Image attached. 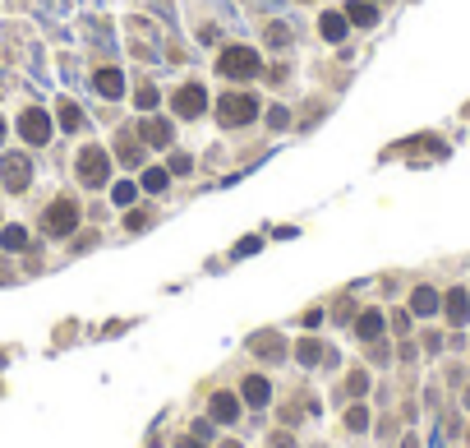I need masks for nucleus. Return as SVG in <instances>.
<instances>
[{
  "instance_id": "obj_15",
  "label": "nucleus",
  "mask_w": 470,
  "mask_h": 448,
  "mask_svg": "<svg viewBox=\"0 0 470 448\" xmlns=\"http://www.w3.org/2000/svg\"><path fill=\"white\" fill-rule=\"evenodd\" d=\"M61 125L65 130H78V125H83V111H78L74 102H61Z\"/></svg>"
},
{
  "instance_id": "obj_4",
  "label": "nucleus",
  "mask_w": 470,
  "mask_h": 448,
  "mask_svg": "<svg viewBox=\"0 0 470 448\" xmlns=\"http://www.w3.org/2000/svg\"><path fill=\"white\" fill-rule=\"evenodd\" d=\"M42 227H46L51 236L74 232V227H78V203H74V199H56V203L42 213Z\"/></svg>"
},
{
  "instance_id": "obj_21",
  "label": "nucleus",
  "mask_w": 470,
  "mask_h": 448,
  "mask_svg": "<svg viewBox=\"0 0 470 448\" xmlns=\"http://www.w3.org/2000/svg\"><path fill=\"white\" fill-rule=\"evenodd\" d=\"M152 102H157V88H152V83H148V88H138V107L148 111V107H152Z\"/></svg>"
},
{
  "instance_id": "obj_10",
  "label": "nucleus",
  "mask_w": 470,
  "mask_h": 448,
  "mask_svg": "<svg viewBox=\"0 0 470 448\" xmlns=\"http://www.w3.org/2000/svg\"><path fill=\"white\" fill-rule=\"evenodd\" d=\"M346 23H350L346 14H323V19H319V28H323V37H328V42H341V37H346Z\"/></svg>"
},
{
  "instance_id": "obj_9",
  "label": "nucleus",
  "mask_w": 470,
  "mask_h": 448,
  "mask_svg": "<svg viewBox=\"0 0 470 448\" xmlns=\"http://www.w3.org/2000/svg\"><path fill=\"white\" fill-rule=\"evenodd\" d=\"M92 83H97V93H102V97H125L120 70H97V74H92Z\"/></svg>"
},
{
  "instance_id": "obj_11",
  "label": "nucleus",
  "mask_w": 470,
  "mask_h": 448,
  "mask_svg": "<svg viewBox=\"0 0 470 448\" xmlns=\"http://www.w3.org/2000/svg\"><path fill=\"white\" fill-rule=\"evenodd\" d=\"M346 19H350V23H360V28H369V23L378 19V10H374V5H364V0H355V5L346 10Z\"/></svg>"
},
{
  "instance_id": "obj_1",
  "label": "nucleus",
  "mask_w": 470,
  "mask_h": 448,
  "mask_svg": "<svg viewBox=\"0 0 470 448\" xmlns=\"http://www.w3.org/2000/svg\"><path fill=\"white\" fill-rule=\"evenodd\" d=\"M28 176H32V157L28 153H5L0 157V185L5 190H28Z\"/></svg>"
},
{
  "instance_id": "obj_7",
  "label": "nucleus",
  "mask_w": 470,
  "mask_h": 448,
  "mask_svg": "<svg viewBox=\"0 0 470 448\" xmlns=\"http://www.w3.org/2000/svg\"><path fill=\"white\" fill-rule=\"evenodd\" d=\"M19 130H23V139H28V143H46V139H51V116L32 107V111H23Z\"/></svg>"
},
{
  "instance_id": "obj_14",
  "label": "nucleus",
  "mask_w": 470,
  "mask_h": 448,
  "mask_svg": "<svg viewBox=\"0 0 470 448\" xmlns=\"http://www.w3.org/2000/svg\"><path fill=\"white\" fill-rule=\"evenodd\" d=\"M143 190H148V194L167 190V171H162V167H148V171H143Z\"/></svg>"
},
{
  "instance_id": "obj_12",
  "label": "nucleus",
  "mask_w": 470,
  "mask_h": 448,
  "mask_svg": "<svg viewBox=\"0 0 470 448\" xmlns=\"http://www.w3.org/2000/svg\"><path fill=\"white\" fill-rule=\"evenodd\" d=\"M410 305H415V314H434L438 309V296L429 292V287H420V292L410 296Z\"/></svg>"
},
{
  "instance_id": "obj_19",
  "label": "nucleus",
  "mask_w": 470,
  "mask_h": 448,
  "mask_svg": "<svg viewBox=\"0 0 470 448\" xmlns=\"http://www.w3.org/2000/svg\"><path fill=\"white\" fill-rule=\"evenodd\" d=\"M111 199H116V203H134V185H129V181H120V185L111 190Z\"/></svg>"
},
{
  "instance_id": "obj_5",
  "label": "nucleus",
  "mask_w": 470,
  "mask_h": 448,
  "mask_svg": "<svg viewBox=\"0 0 470 448\" xmlns=\"http://www.w3.org/2000/svg\"><path fill=\"white\" fill-rule=\"evenodd\" d=\"M217 116L226 125H244V121H254L258 116V102L249 93H226L222 102H217Z\"/></svg>"
},
{
  "instance_id": "obj_6",
  "label": "nucleus",
  "mask_w": 470,
  "mask_h": 448,
  "mask_svg": "<svg viewBox=\"0 0 470 448\" xmlns=\"http://www.w3.org/2000/svg\"><path fill=\"white\" fill-rule=\"evenodd\" d=\"M171 107L180 111V116H203V107H208V93H203L198 83H184L180 93L171 97Z\"/></svg>"
},
{
  "instance_id": "obj_13",
  "label": "nucleus",
  "mask_w": 470,
  "mask_h": 448,
  "mask_svg": "<svg viewBox=\"0 0 470 448\" xmlns=\"http://www.w3.org/2000/svg\"><path fill=\"white\" fill-rule=\"evenodd\" d=\"M447 314H452V324H461L470 314V301H466V292H452L447 296Z\"/></svg>"
},
{
  "instance_id": "obj_16",
  "label": "nucleus",
  "mask_w": 470,
  "mask_h": 448,
  "mask_svg": "<svg viewBox=\"0 0 470 448\" xmlns=\"http://www.w3.org/2000/svg\"><path fill=\"white\" fill-rule=\"evenodd\" d=\"M378 328H383V314H378V309H369V314L360 319V333H364V338H378Z\"/></svg>"
},
{
  "instance_id": "obj_20",
  "label": "nucleus",
  "mask_w": 470,
  "mask_h": 448,
  "mask_svg": "<svg viewBox=\"0 0 470 448\" xmlns=\"http://www.w3.org/2000/svg\"><path fill=\"white\" fill-rule=\"evenodd\" d=\"M244 393H249L254 402H263V398H268V384H263V379H249V388H244Z\"/></svg>"
},
{
  "instance_id": "obj_18",
  "label": "nucleus",
  "mask_w": 470,
  "mask_h": 448,
  "mask_svg": "<svg viewBox=\"0 0 470 448\" xmlns=\"http://www.w3.org/2000/svg\"><path fill=\"white\" fill-rule=\"evenodd\" d=\"M213 411H217V420H231V416H235V398H217Z\"/></svg>"
},
{
  "instance_id": "obj_3",
  "label": "nucleus",
  "mask_w": 470,
  "mask_h": 448,
  "mask_svg": "<svg viewBox=\"0 0 470 448\" xmlns=\"http://www.w3.org/2000/svg\"><path fill=\"white\" fill-rule=\"evenodd\" d=\"M222 74H226V79L258 74V51L254 47H226V51H222Z\"/></svg>"
},
{
  "instance_id": "obj_22",
  "label": "nucleus",
  "mask_w": 470,
  "mask_h": 448,
  "mask_svg": "<svg viewBox=\"0 0 470 448\" xmlns=\"http://www.w3.org/2000/svg\"><path fill=\"white\" fill-rule=\"evenodd\" d=\"M120 162H129V167L138 162V148H134V143H125V148H120Z\"/></svg>"
},
{
  "instance_id": "obj_8",
  "label": "nucleus",
  "mask_w": 470,
  "mask_h": 448,
  "mask_svg": "<svg viewBox=\"0 0 470 448\" xmlns=\"http://www.w3.org/2000/svg\"><path fill=\"white\" fill-rule=\"evenodd\" d=\"M138 134H143L152 148H167V143H171V125L162 121V116H148V121L138 125Z\"/></svg>"
},
{
  "instance_id": "obj_2",
  "label": "nucleus",
  "mask_w": 470,
  "mask_h": 448,
  "mask_svg": "<svg viewBox=\"0 0 470 448\" xmlns=\"http://www.w3.org/2000/svg\"><path fill=\"white\" fill-rule=\"evenodd\" d=\"M107 176H111V153H102V148L78 153V181L83 185H107Z\"/></svg>"
},
{
  "instance_id": "obj_23",
  "label": "nucleus",
  "mask_w": 470,
  "mask_h": 448,
  "mask_svg": "<svg viewBox=\"0 0 470 448\" xmlns=\"http://www.w3.org/2000/svg\"><path fill=\"white\" fill-rule=\"evenodd\" d=\"M0 139H5V121H0Z\"/></svg>"
},
{
  "instance_id": "obj_17",
  "label": "nucleus",
  "mask_w": 470,
  "mask_h": 448,
  "mask_svg": "<svg viewBox=\"0 0 470 448\" xmlns=\"http://www.w3.org/2000/svg\"><path fill=\"white\" fill-rule=\"evenodd\" d=\"M5 245H10V250H23V245H28V232H23V227H10V232H5Z\"/></svg>"
}]
</instances>
